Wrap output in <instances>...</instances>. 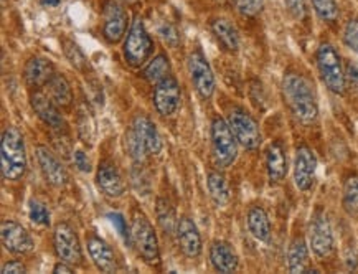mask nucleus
Wrapping results in <instances>:
<instances>
[{"instance_id":"obj_1","label":"nucleus","mask_w":358,"mask_h":274,"mask_svg":"<svg viewBox=\"0 0 358 274\" xmlns=\"http://www.w3.org/2000/svg\"><path fill=\"white\" fill-rule=\"evenodd\" d=\"M282 96L289 111L301 124L309 126L317 121L319 103L314 88L299 73H286L282 78Z\"/></svg>"},{"instance_id":"obj_2","label":"nucleus","mask_w":358,"mask_h":274,"mask_svg":"<svg viewBox=\"0 0 358 274\" xmlns=\"http://www.w3.org/2000/svg\"><path fill=\"white\" fill-rule=\"evenodd\" d=\"M27 161L25 137L17 126H7L0 139V172L7 182H18L25 175Z\"/></svg>"},{"instance_id":"obj_3","label":"nucleus","mask_w":358,"mask_h":274,"mask_svg":"<svg viewBox=\"0 0 358 274\" xmlns=\"http://www.w3.org/2000/svg\"><path fill=\"white\" fill-rule=\"evenodd\" d=\"M131 243L134 246L137 254L150 266L160 264V248L157 233L149 217L141 208L132 210L131 217Z\"/></svg>"},{"instance_id":"obj_4","label":"nucleus","mask_w":358,"mask_h":274,"mask_svg":"<svg viewBox=\"0 0 358 274\" xmlns=\"http://www.w3.org/2000/svg\"><path fill=\"white\" fill-rule=\"evenodd\" d=\"M317 68L319 75L322 78L325 88L330 93L342 96L347 91V78L345 68H343L342 58L337 48L332 43L324 42L317 48Z\"/></svg>"},{"instance_id":"obj_5","label":"nucleus","mask_w":358,"mask_h":274,"mask_svg":"<svg viewBox=\"0 0 358 274\" xmlns=\"http://www.w3.org/2000/svg\"><path fill=\"white\" fill-rule=\"evenodd\" d=\"M154 52V40L152 36L147 31L144 20L139 15H134L132 18L129 30H127L126 36H124L122 45V55L124 60L129 63L131 66L139 68L145 65L149 60L150 55Z\"/></svg>"},{"instance_id":"obj_6","label":"nucleus","mask_w":358,"mask_h":274,"mask_svg":"<svg viewBox=\"0 0 358 274\" xmlns=\"http://www.w3.org/2000/svg\"><path fill=\"white\" fill-rule=\"evenodd\" d=\"M210 137H212V157L215 167L223 171L233 166L238 157V139L233 134L228 121L223 117L215 116L210 127Z\"/></svg>"},{"instance_id":"obj_7","label":"nucleus","mask_w":358,"mask_h":274,"mask_svg":"<svg viewBox=\"0 0 358 274\" xmlns=\"http://www.w3.org/2000/svg\"><path fill=\"white\" fill-rule=\"evenodd\" d=\"M309 246L317 259H327L335 250L334 228L329 215L322 208L312 213L309 222Z\"/></svg>"},{"instance_id":"obj_8","label":"nucleus","mask_w":358,"mask_h":274,"mask_svg":"<svg viewBox=\"0 0 358 274\" xmlns=\"http://www.w3.org/2000/svg\"><path fill=\"white\" fill-rule=\"evenodd\" d=\"M187 68L196 94L201 99H205V101L206 99H212L215 89H217V80H215L208 58L205 57V53L200 48H196L195 52L188 55Z\"/></svg>"},{"instance_id":"obj_9","label":"nucleus","mask_w":358,"mask_h":274,"mask_svg":"<svg viewBox=\"0 0 358 274\" xmlns=\"http://www.w3.org/2000/svg\"><path fill=\"white\" fill-rule=\"evenodd\" d=\"M53 248L55 254L62 261H66L76 266L83 264L85 254H83V246L80 236L75 228L66 222H58L53 228Z\"/></svg>"},{"instance_id":"obj_10","label":"nucleus","mask_w":358,"mask_h":274,"mask_svg":"<svg viewBox=\"0 0 358 274\" xmlns=\"http://www.w3.org/2000/svg\"><path fill=\"white\" fill-rule=\"evenodd\" d=\"M228 124L240 145L246 150H256L261 145V129L258 121L246 109L233 108L228 114Z\"/></svg>"},{"instance_id":"obj_11","label":"nucleus","mask_w":358,"mask_h":274,"mask_svg":"<svg viewBox=\"0 0 358 274\" xmlns=\"http://www.w3.org/2000/svg\"><path fill=\"white\" fill-rule=\"evenodd\" d=\"M129 13L121 0H104L103 3V36L108 43L116 45L127 34Z\"/></svg>"},{"instance_id":"obj_12","label":"nucleus","mask_w":358,"mask_h":274,"mask_svg":"<svg viewBox=\"0 0 358 274\" xmlns=\"http://www.w3.org/2000/svg\"><path fill=\"white\" fill-rule=\"evenodd\" d=\"M0 238H2L6 251L15 254V257H24V254L31 253V250L35 248L34 238L27 231V228L17 220H10V218H6L0 223Z\"/></svg>"},{"instance_id":"obj_13","label":"nucleus","mask_w":358,"mask_h":274,"mask_svg":"<svg viewBox=\"0 0 358 274\" xmlns=\"http://www.w3.org/2000/svg\"><path fill=\"white\" fill-rule=\"evenodd\" d=\"M154 108L162 117L173 116L182 103V89L177 78L171 75L159 81L154 88Z\"/></svg>"},{"instance_id":"obj_14","label":"nucleus","mask_w":358,"mask_h":274,"mask_svg":"<svg viewBox=\"0 0 358 274\" xmlns=\"http://www.w3.org/2000/svg\"><path fill=\"white\" fill-rule=\"evenodd\" d=\"M317 157L307 144H301L294 155V184L297 190L309 192L315 182Z\"/></svg>"},{"instance_id":"obj_15","label":"nucleus","mask_w":358,"mask_h":274,"mask_svg":"<svg viewBox=\"0 0 358 274\" xmlns=\"http://www.w3.org/2000/svg\"><path fill=\"white\" fill-rule=\"evenodd\" d=\"M86 250L91 261L96 266V269L101 273H117L119 271V259L114 253L113 246L108 243L106 240L101 238L98 233L90 231L86 235Z\"/></svg>"},{"instance_id":"obj_16","label":"nucleus","mask_w":358,"mask_h":274,"mask_svg":"<svg viewBox=\"0 0 358 274\" xmlns=\"http://www.w3.org/2000/svg\"><path fill=\"white\" fill-rule=\"evenodd\" d=\"M30 104L36 116H38V120L45 126H48L50 129H53L55 132H63L66 129L65 117L59 111L62 108L50 98L48 93L35 89V93L30 94Z\"/></svg>"},{"instance_id":"obj_17","label":"nucleus","mask_w":358,"mask_h":274,"mask_svg":"<svg viewBox=\"0 0 358 274\" xmlns=\"http://www.w3.org/2000/svg\"><path fill=\"white\" fill-rule=\"evenodd\" d=\"M35 159L38 164L41 175L55 189H62L68 184V172L62 161L57 157V154L52 152L47 145H36Z\"/></svg>"},{"instance_id":"obj_18","label":"nucleus","mask_w":358,"mask_h":274,"mask_svg":"<svg viewBox=\"0 0 358 274\" xmlns=\"http://www.w3.org/2000/svg\"><path fill=\"white\" fill-rule=\"evenodd\" d=\"M96 187L108 199H121L126 194V184L117 166L111 161H101L96 168Z\"/></svg>"},{"instance_id":"obj_19","label":"nucleus","mask_w":358,"mask_h":274,"mask_svg":"<svg viewBox=\"0 0 358 274\" xmlns=\"http://www.w3.org/2000/svg\"><path fill=\"white\" fill-rule=\"evenodd\" d=\"M176 238L178 248L187 258H199L203 251V241L196 223L190 217H180L177 220Z\"/></svg>"},{"instance_id":"obj_20","label":"nucleus","mask_w":358,"mask_h":274,"mask_svg":"<svg viewBox=\"0 0 358 274\" xmlns=\"http://www.w3.org/2000/svg\"><path fill=\"white\" fill-rule=\"evenodd\" d=\"M131 129L136 132L139 140L144 145L147 155H159L164 149L162 137L155 126V122L144 113L134 114L131 121Z\"/></svg>"},{"instance_id":"obj_21","label":"nucleus","mask_w":358,"mask_h":274,"mask_svg":"<svg viewBox=\"0 0 358 274\" xmlns=\"http://www.w3.org/2000/svg\"><path fill=\"white\" fill-rule=\"evenodd\" d=\"M210 263L215 271L218 273H235L238 268H240V258H238V253L233 248L228 241L224 240H215L212 245H210L208 250Z\"/></svg>"},{"instance_id":"obj_22","label":"nucleus","mask_w":358,"mask_h":274,"mask_svg":"<svg viewBox=\"0 0 358 274\" xmlns=\"http://www.w3.org/2000/svg\"><path fill=\"white\" fill-rule=\"evenodd\" d=\"M55 66L52 60L45 57H31L29 62L25 63L24 68V80L25 83L34 89H40L48 85L55 75Z\"/></svg>"},{"instance_id":"obj_23","label":"nucleus","mask_w":358,"mask_h":274,"mask_svg":"<svg viewBox=\"0 0 358 274\" xmlns=\"http://www.w3.org/2000/svg\"><path fill=\"white\" fill-rule=\"evenodd\" d=\"M266 171H268L269 180L274 184L282 182L284 177L287 175V155L279 140L271 143L266 150Z\"/></svg>"},{"instance_id":"obj_24","label":"nucleus","mask_w":358,"mask_h":274,"mask_svg":"<svg viewBox=\"0 0 358 274\" xmlns=\"http://www.w3.org/2000/svg\"><path fill=\"white\" fill-rule=\"evenodd\" d=\"M246 225L248 230L261 243H269L271 235H273V226H271V220L266 213V210L259 205H252L246 213Z\"/></svg>"},{"instance_id":"obj_25","label":"nucleus","mask_w":358,"mask_h":274,"mask_svg":"<svg viewBox=\"0 0 358 274\" xmlns=\"http://www.w3.org/2000/svg\"><path fill=\"white\" fill-rule=\"evenodd\" d=\"M309 248L304 236H296L287 248V269L289 273H317L310 269Z\"/></svg>"},{"instance_id":"obj_26","label":"nucleus","mask_w":358,"mask_h":274,"mask_svg":"<svg viewBox=\"0 0 358 274\" xmlns=\"http://www.w3.org/2000/svg\"><path fill=\"white\" fill-rule=\"evenodd\" d=\"M210 29H212L215 38L222 43L224 50L231 53L238 52V48H240V34L228 18H215L210 24Z\"/></svg>"},{"instance_id":"obj_27","label":"nucleus","mask_w":358,"mask_h":274,"mask_svg":"<svg viewBox=\"0 0 358 274\" xmlns=\"http://www.w3.org/2000/svg\"><path fill=\"white\" fill-rule=\"evenodd\" d=\"M47 88H48L50 98H52L59 108H63V109L71 108L73 89H71L70 81H68L66 78L62 75V73H55V75L52 76V80L48 81Z\"/></svg>"},{"instance_id":"obj_28","label":"nucleus","mask_w":358,"mask_h":274,"mask_svg":"<svg viewBox=\"0 0 358 274\" xmlns=\"http://www.w3.org/2000/svg\"><path fill=\"white\" fill-rule=\"evenodd\" d=\"M206 187H208V194L212 202L217 207H224L229 202V185L227 177L220 171H212L206 175Z\"/></svg>"},{"instance_id":"obj_29","label":"nucleus","mask_w":358,"mask_h":274,"mask_svg":"<svg viewBox=\"0 0 358 274\" xmlns=\"http://www.w3.org/2000/svg\"><path fill=\"white\" fill-rule=\"evenodd\" d=\"M172 75V65H171V58L167 57L165 53H159L147 63L144 71H142V76L145 78L149 83L157 85L159 81H162L164 78Z\"/></svg>"},{"instance_id":"obj_30","label":"nucleus","mask_w":358,"mask_h":274,"mask_svg":"<svg viewBox=\"0 0 358 274\" xmlns=\"http://www.w3.org/2000/svg\"><path fill=\"white\" fill-rule=\"evenodd\" d=\"M155 218H157L160 230H162L165 235L169 236L176 235V228H177L176 213H173L172 205L165 199H157V203H155Z\"/></svg>"},{"instance_id":"obj_31","label":"nucleus","mask_w":358,"mask_h":274,"mask_svg":"<svg viewBox=\"0 0 358 274\" xmlns=\"http://www.w3.org/2000/svg\"><path fill=\"white\" fill-rule=\"evenodd\" d=\"M342 203L350 217H358V175L352 173L343 182Z\"/></svg>"},{"instance_id":"obj_32","label":"nucleus","mask_w":358,"mask_h":274,"mask_svg":"<svg viewBox=\"0 0 358 274\" xmlns=\"http://www.w3.org/2000/svg\"><path fill=\"white\" fill-rule=\"evenodd\" d=\"M62 47H63V53H65L66 60L71 63L73 68H76V70L81 73H86L90 70L88 58H86V55L83 53V50L78 47V43L73 42V40L63 38Z\"/></svg>"},{"instance_id":"obj_33","label":"nucleus","mask_w":358,"mask_h":274,"mask_svg":"<svg viewBox=\"0 0 358 274\" xmlns=\"http://www.w3.org/2000/svg\"><path fill=\"white\" fill-rule=\"evenodd\" d=\"M310 2L320 20L327 22V24L337 22L341 12H338V6L335 0H310Z\"/></svg>"},{"instance_id":"obj_34","label":"nucleus","mask_w":358,"mask_h":274,"mask_svg":"<svg viewBox=\"0 0 358 274\" xmlns=\"http://www.w3.org/2000/svg\"><path fill=\"white\" fill-rule=\"evenodd\" d=\"M29 218L31 223L38 226H50L52 225V215H50V210L47 205L38 202V200L31 199L29 202Z\"/></svg>"},{"instance_id":"obj_35","label":"nucleus","mask_w":358,"mask_h":274,"mask_svg":"<svg viewBox=\"0 0 358 274\" xmlns=\"http://www.w3.org/2000/svg\"><path fill=\"white\" fill-rule=\"evenodd\" d=\"M124 144H126L127 154H129V157L134 162H142L147 157L144 145H142L139 137L136 136V132L131 127L126 131V140H124Z\"/></svg>"},{"instance_id":"obj_36","label":"nucleus","mask_w":358,"mask_h":274,"mask_svg":"<svg viewBox=\"0 0 358 274\" xmlns=\"http://www.w3.org/2000/svg\"><path fill=\"white\" fill-rule=\"evenodd\" d=\"M233 6L243 17H256L263 10L264 0H233Z\"/></svg>"},{"instance_id":"obj_37","label":"nucleus","mask_w":358,"mask_h":274,"mask_svg":"<svg viewBox=\"0 0 358 274\" xmlns=\"http://www.w3.org/2000/svg\"><path fill=\"white\" fill-rule=\"evenodd\" d=\"M343 40H345L347 47L358 55V18H353L345 25Z\"/></svg>"},{"instance_id":"obj_38","label":"nucleus","mask_w":358,"mask_h":274,"mask_svg":"<svg viewBox=\"0 0 358 274\" xmlns=\"http://www.w3.org/2000/svg\"><path fill=\"white\" fill-rule=\"evenodd\" d=\"M159 35L162 36V40L165 43L172 45V47H176V45L178 43V40H180L178 30L172 24H169V22H165L164 25L159 27Z\"/></svg>"},{"instance_id":"obj_39","label":"nucleus","mask_w":358,"mask_h":274,"mask_svg":"<svg viewBox=\"0 0 358 274\" xmlns=\"http://www.w3.org/2000/svg\"><path fill=\"white\" fill-rule=\"evenodd\" d=\"M73 162H75V167L78 168V171L83 173H90L91 171H93V166H91L88 154H86L85 150H81V149L73 150Z\"/></svg>"},{"instance_id":"obj_40","label":"nucleus","mask_w":358,"mask_h":274,"mask_svg":"<svg viewBox=\"0 0 358 274\" xmlns=\"http://www.w3.org/2000/svg\"><path fill=\"white\" fill-rule=\"evenodd\" d=\"M286 2L287 10L292 13L294 18L297 20H302L307 15V7H306V0H284Z\"/></svg>"},{"instance_id":"obj_41","label":"nucleus","mask_w":358,"mask_h":274,"mask_svg":"<svg viewBox=\"0 0 358 274\" xmlns=\"http://www.w3.org/2000/svg\"><path fill=\"white\" fill-rule=\"evenodd\" d=\"M345 78H347V88H350L353 93L358 94V65L357 63H347L345 68Z\"/></svg>"},{"instance_id":"obj_42","label":"nucleus","mask_w":358,"mask_h":274,"mask_svg":"<svg viewBox=\"0 0 358 274\" xmlns=\"http://www.w3.org/2000/svg\"><path fill=\"white\" fill-rule=\"evenodd\" d=\"M109 218H111V223H113V225L117 228L119 235H121L122 238H126V240H129V241H131V230H127L126 220H124L122 215H119V213H111V215H109Z\"/></svg>"},{"instance_id":"obj_43","label":"nucleus","mask_w":358,"mask_h":274,"mask_svg":"<svg viewBox=\"0 0 358 274\" xmlns=\"http://www.w3.org/2000/svg\"><path fill=\"white\" fill-rule=\"evenodd\" d=\"M27 273V266L20 259H12L2 266V274H22Z\"/></svg>"},{"instance_id":"obj_44","label":"nucleus","mask_w":358,"mask_h":274,"mask_svg":"<svg viewBox=\"0 0 358 274\" xmlns=\"http://www.w3.org/2000/svg\"><path fill=\"white\" fill-rule=\"evenodd\" d=\"M53 273L55 274H70V273H75V269H73V264H70V263H66V261H62V259H59V261L55 264L53 266Z\"/></svg>"},{"instance_id":"obj_45","label":"nucleus","mask_w":358,"mask_h":274,"mask_svg":"<svg viewBox=\"0 0 358 274\" xmlns=\"http://www.w3.org/2000/svg\"><path fill=\"white\" fill-rule=\"evenodd\" d=\"M41 3L48 7H58L62 3V0H41Z\"/></svg>"},{"instance_id":"obj_46","label":"nucleus","mask_w":358,"mask_h":274,"mask_svg":"<svg viewBox=\"0 0 358 274\" xmlns=\"http://www.w3.org/2000/svg\"><path fill=\"white\" fill-rule=\"evenodd\" d=\"M122 3H127V6H136V3H139V0H121Z\"/></svg>"}]
</instances>
